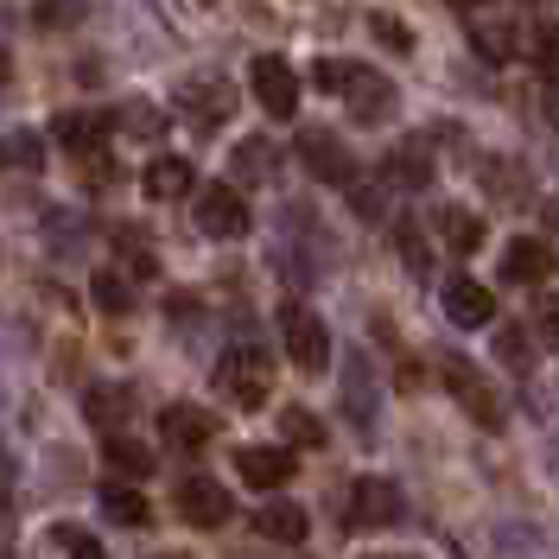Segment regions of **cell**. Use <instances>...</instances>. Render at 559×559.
Listing matches in <instances>:
<instances>
[{
    "label": "cell",
    "mask_w": 559,
    "mask_h": 559,
    "mask_svg": "<svg viewBox=\"0 0 559 559\" xmlns=\"http://www.w3.org/2000/svg\"><path fill=\"white\" fill-rule=\"evenodd\" d=\"M38 166H45V140L33 128L0 134V173H38Z\"/></svg>",
    "instance_id": "22"
},
{
    "label": "cell",
    "mask_w": 559,
    "mask_h": 559,
    "mask_svg": "<svg viewBox=\"0 0 559 559\" xmlns=\"http://www.w3.org/2000/svg\"><path fill=\"white\" fill-rule=\"evenodd\" d=\"M401 261H407L414 274H426V267H432V254L419 248V236H414V229H401Z\"/></svg>",
    "instance_id": "37"
},
{
    "label": "cell",
    "mask_w": 559,
    "mask_h": 559,
    "mask_svg": "<svg viewBox=\"0 0 559 559\" xmlns=\"http://www.w3.org/2000/svg\"><path fill=\"white\" fill-rule=\"evenodd\" d=\"M51 134L64 140V153H96L115 128H108V108H58Z\"/></svg>",
    "instance_id": "14"
},
{
    "label": "cell",
    "mask_w": 559,
    "mask_h": 559,
    "mask_svg": "<svg viewBox=\"0 0 559 559\" xmlns=\"http://www.w3.org/2000/svg\"><path fill=\"white\" fill-rule=\"evenodd\" d=\"M534 324H540V337L559 344V293H540V306H534Z\"/></svg>",
    "instance_id": "36"
},
{
    "label": "cell",
    "mask_w": 559,
    "mask_h": 559,
    "mask_svg": "<svg viewBox=\"0 0 559 559\" xmlns=\"http://www.w3.org/2000/svg\"><path fill=\"white\" fill-rule=\"evenodd\" d=\"M236 471L248 489H280L293 484V452L286 445H236Z\"/></svg>",
    "instance_id": "11"
},
{
    "label": "cell",
    "mask_w": 559,
    "mask_h": 559,
    "mask_svg": "<svg viewBox=\"0 0 559 559\" xmlns=\"http://www.w3.org/2000/svg\"><path fill=\"white\" fill-rule=\"evenodd\" d=\"M540 108H547V121H554V128H559V83H554V90H547V96H540Z\"/></svg>",
    "instance_id": "39"
},
{
    "label": "cell",
    "mask_w": 559,
    "mask_h": 559,
    "mask_svg": "<svg viewBox=\"0 0 559 559\" xmlns=\"http://www.w3.org/2000/svg\"><path fill=\"white\" fill-rule=\"evenodd\" d=\"M382 178L394 185V191H419V185L432 178V159H426V146H419V140L394 146V153H388V166H382Z\"/></svg>",
    "instance_id": "19"
},
{
    "label": "cell",
    "mask_w": 559,
    "mask_h": 559,
    "mask_svg": "<svg viewBox=\"0 0 559 559\" xmlns=\"http://www.w3.org/2000/svg\"><path fill=\"white\" fill-rule=\"evenodd\" d=\"M280 432H286V445H324V426H318V414H306V407H286V414H280Z\"/></svg>",
    "instance_id": "27"
},
{
    "label": "cell",
    "mask_w": 559,
    "mask_h": 559,
    "mask_svg": "<svg viewBox=\"0 0 559 559\" xmlns=\"http://www.w3.org/2000/svg\"><path fill=\"white\" fill-rule=\"evenodd\" d=\"M90 293H96V306H103V312H128V306H134V293H128V280L115 274V267H103V274L90 280Z\"/></svg>",
    "instance_id": "26"
},
{
    "label": "cell",
    "mask_w": 559,
    "mask_h": 559,
    "mask_svg": "<svg viewBox=\"0 0 559 559\" xmlns=\"http://www.w3.org/2000/svg\"><path fill=\"white\" fill-rule=\"evenodd\" d=\"M471 38H477V58H489V64H509V58H515V45H509L515 33H509V26H477Z\"/></svg>",
    "instance_id": "33"
},
{
    "label": "cell",
    "mask_w": 559,
    "mask_h": 559,
    "mask_svg": "<svg viewBox=\"0 0 559 559\" xmlns=\"http://www.w3.org/2000/svg\"><path fill=\"white\" fill-rule=\"evenodd\" d=\"M439 376H445V388L457 394V407H464V414L477 419V426H489V432L502 426V401H496L489 376H477V369H471L464 356H445V369H439Z\"/></svg>",
    "instance_id": "5"
},
{
    "label": "cell",
    "mask_w": 559,
    "mask_h": 559,
    "mask_svg": "<svg viewBox=\"0 0 559 559\" xmlns=\"http://www.w3.org/2000/svg\"><path fill=\"white\" fill-rule=\"evenodd\" d=\"M103 457H108V477H121V484L153 477V464H159V452H153V445H140V439H108Z\"/></svg>",
    "instance_id": "18"
},
{
    "label": "cell",
    "mask_w": 559,
    "mask_h": 559,
    "mask_svg": "<svg viewBox=\"0 0 559 559\" xmlns=\"http://www.w3.org/2000/svg\"><path fill=\"white\" fill-rule=\"evenodd\" d=\"M445 318H452L457 331H477V324L496 318V293H489L484 280H471V274L445 280Z\"/></svg>",
    "instance_id": "9"
},
{
    "label": "cell",
    "mask_w": 559,
    "mask_h": 559,
    "mask_svg": "<svg viewBox=\"0 0 559 559\" xmlns=\"http://www.w3.org/2000/svg\"><path fill=\"white\" fill-rule=\"evenodd\" d=\"M216 388H223L242 414L267 407V394H274V362H267V349L261 344H236L223 362H216Z\"/></svg>",
    "instance_id": "1"
},
{
    "label": "cell",
    "mask_w": 559,
    "mask_h": 559,
    "mask_svg": "<svg viewBox=\"0 0 559 559\" xmlns=\"http://www.w3.org/2000/svg\"><path fill=\"white\" fill-rule=\"evenodd\" d=\"M103 515L115 527H146L153 509H146V496H140L134 484H115V477H108V484H103Z\"/></svg>",
    "instance_id": "21"
},
{
    "label": "cell",
    "mask_w": 559,
    "mask_h": 559,
    "mask_svg": "<svg viewBox=\"0 0 559 559\" xmlns=\"http://www.w3.org/2000/svg\"><path fill=\"white\" fill-rule=\"evenodd\" d=\"M191 185H198V173H191V159H178V153H159L146 173H140V191L153 198V204H173V198H191Z\"/></svg>",
    "instance_id": "15"
},
{
    "label": "cell",
    "mask_w": 559,
    "mask_h": 559,
    "mask_svg": "<svg viewBox=\"0 0 559 559\" xmlns=\"http://www.w3.org/2000/svg\"><path fill=\"white\" fill-rule=\"evenodd\" d=\"M401 522V489L388 477H356L349 484V527H388Z\"/></svg>",
    "instance_id": "8"
},
{
    "label": "cell",
    "mask_w": 559,
    "mask_h": 559,
    "mask_svg": "<svg viewBox=\"0 0 559 559\" xmlns=\"http://www.w3.org/2000/svg\"><path fill=\"white\" fill-rule=\"evenodd\" d=\"M236 178H274V146L267 140H242L236 146Z\"/></svg>",
    "instance_id": "29"
},
{
    "label": "cell",
    "mask_w": 559,
    "mask_h": 559,
    "mask_svg": "<svg viewBox=\"0 0 559 559\" xmlns=\"http://www.w3.org/2000/svg\"><path fill=\"white\" fill-rule=\"evenodd\" d=\"M236 83H223V76H191V83H178V108L198 121V128H223L229 115H236Z\"/></svg>",
    "instance_id": "6"
},
{
    "label": "cell",
    "mask_w": 559,
    "mask_h": 559,
    "mask_svg": "<svg viewBox=\"0 0 559 559\" xmlns=\"http://www.w3.org/2000/svg\"><path fill=\"white\" fill-rule=\"evenodd\" d=\"M248 90H254V103L267 108L274 121H293V115H299V76H293V64L274 58V51L248 64Z\"/></svg>",
    "instance_id": "4"
},
{
    "label": "cell",
    "mask_w": 559,
    "mask_h": 559,
    "mask_svg": "<svg viewBox=\"0 0 559 559\" xmlns=\"http://www.w3.org/2000/svg\"><path fill=\"white\" fill-rule=\"evenodd\" d=\"M369 559H414V554H369Z\"/></svg>",
    "instance_id": "42"
},
{
    "label": "cell",
    "mask_w": 559,
    "mask_h": 559,
    "mask_svg": "<svg viewBox=\"0 0 559 559\" xmlns=\"http://www.w3.org/2000/svg\"><path fill=\"white\" fill-rule=\"evenodd\" d=\"M299 159H306V173H312L318 185H356V153H349L337 134H324V128L299 134Z\"/></svg>",
    "instance_id": "7"
},
{
    "label": "cell",
    "mask_w": 559,
    "mask_h": 559,
    "mask_svg": "<svg viewBox=\"0 0 559 559\" xmlns=\"http://www.w3.org/2000/svg\"><path fill=\"white\" fill-rule=\"evenodd\" d=\"M178 515H185L191 527H223L229 522V496H223L216 477H185V489H178Z\"/></svg>",
    "instance_id": "13"
},
{
    "label": "cell",
    "mask_w": 559,
    "mask_h": 559,
    "mask_svg": "<svg viewBox=\"0 0 559 559\" xmlns=\"http://www.w3.org/2000/svg\"><path fill=\"white\" fill-rule=\"evenodd\" d=\"M306 509H293V502H267L261 515H254V534L267 540V547H299L306 540Z\"/></svg>",
    "instance_id": "17"
},
{
    "label": "cell",
    "mask_w": 559,
    "mask_h": 559,
    "mask_svg": "<svg viewBox=\"0 0 559 559\" xmlns=\"http://www.w3.org/2000/svg\"><path fill=\"white\" fill-rule=\"evenodd\" d=\"M191 223H198V236H210V242H242V236H248L242 191H229V185H210V191H198Z\"/></svg>",
    "instance_id": "3"
},
{
    "label": "cell",
    "mask_w": 559,
    "mask_h": 559,
    "mask_svg": "<svg viewBox=\"0 0 559 559\" xmlns=\"http://www.w3.org/2000/svg\"><path fill=\"white\" fill-rule=\"evenodd\" d=\"M356 70H362V64H349V58H318V64H312V90H324V96H344Z\"/></svg>",
    "instance_id": "25"
},
{
    "label": "cell",
    "mask_w": 559,
    "mask_h": 559,
    "mask_svg": "<svg viewBox=\"0 0 559 559\" xmlns=\"http://www.w3.org/2000/svg\"><path fill=\"white\" fill-rule=\"evenodd\" d=\"M159 439L173 445V452H204V445H216V419L204 414V407H166L159 414Z\"/></svg>",
    "instance_id": "10"
},
{
    "label": "cell",
    "mask_w": 559,
    "mask_h": 559,
    "mask_svg": "<svg viewBox=\"0 0 559 559\" xmlns=\"http://www.w3.org/2000/svg\"><path fill=\"white\" fill-rule=\"evenodd\" d=\"M349 204H356V216H382V191H369V185H356V191H349Z\"/></svg>",
    "instance_id": "38"
},
{
    "label": "cell",
    "mask_w": 559,
    "mask_h": 559,
    "mask_svg": "<svg viewBox=\"0 0 559 559\" xmlns=\"http://www.w3.org/2000/svg\"><path fill=\"white\" fill-rule=\"evenodd\" d=\"M554 267H559V254L547 242H534V236L509 242V254H502V280H509V286H547Z\"/></svg>",
    "instance_id": "12"
},
{
    "label": "cell",
    "mask_w": 559,
    "mask_h": 559,
    "mask_svg": "<svg viewBox=\"0 0 559 559\" xmlns=\"http://www.w3.org/2000/svg\"><path fill=\"white\" fill-rule=\"evenodd\" d=\"M445 7H457V13H471V7H489V0H445Z\"/></svg>",
    "instance_id": "41"
},
{
    "label": "cell",
    "mask_w": 559,
    "mask_h": 559,
    "mask_svg": "<svg viewBox=\"0 0 559 559\" xmlns=\"http://www.w3.org/2000/svg\"><path fill=\"white\" fill-rule=\"evenodd\" d=\"M108 128H134V134H159L166 128V115L153 103H121L115 115H108Z\"/></svg>",
    "instance_id": "24"
},
{
    "label": "cell",
    "mask_w": 559,
    "mask_h": 559,
    "mask_svg": "<svg viewBox=\"0 0 559 559\" xmlns=\"http://www.w3.org/2000/svg\"><path fill=\"white\" fill-rule=\"evenodd\" d=\"M121 254H128V267H134L140 280H153V267H159V261H153V248H146V229H134V223H128V229H121Z\"/></svg>",
    "instance_id": "34"
},
{
    "label": "cell",
    "mask_w": 559,
    "mask_h": 559,
    "mask_svg": "<svg viewBox=\"0 0 559 559\" xmlns=\"http://www.w3.org/2000/svg\"><path fill=\"white\" fill-rule=\"evenodd\" d=\"M496 356H502L509 369H527V362H534V344H527L522 324H502V331H496Z\"/></svg>",
    "instance_id": "30"
},
{
    "label": "cell",
    "mask_w": 559,
    "mask_h": 559,
    "mask_svg": "<svg viewBox=\"0 0 559 559\" xmlns=\"http://www.w3.org/2000/svg\"><path fill=\"white\" fill-rule=\"evenodd\" d=\"M439 236H445V248H452V254H477V248L489 242V223L452 204V210H439Z\"/></svg>",
    "instance_id": "20"
},
{
    "label": "cell",
    "mask_w": 559,
    "mask_h": 559,
    "mask_svg": "<svg viewBox=\"0 0 559 559\" xmlns=\"http://www.w3.org/2000/svg\"><path fill=\"white\" fill-rule=\"evenodd\" d=\"M280 344H286V356H293L306 376H318V369L331 362V331H324V318L306 312V306H280Z\"/></svg>",
    "instance_id": "2"
},
{
    "label": "cell",
    "mask_w": 559,
    "mask_h": 559,
    "mask_svg": "<svg viewBox=\"0 0 559 559\" xmlns=\"http://www.w3.org/2000/svg\"><path fill=\"white\" fill-rule=\"evenodd\" d=\"M51 540H58V547H64V559H103V540H96V534H90V527H58V534H51Z\"/></svg>",
    "instance_id": "35"
},
{
    "label": "cell",
    "mask_w": 559,
    "mask_h": 559,
    "mask_svg": "<svg viewBox=\"0 0 559 559\" xmlns=\"http://www.w3.org/2000/svg\"><path fill=\"white\" fill-rule=\"evenodd\" d=\"M527 51H534V64H540V70H547V76L559 83V26H554V20H547V26H534Z\"/></svg>",
    "instance_id": "32"
},
{
    "label": "cell",
    "mask_w": 559,
    "mask_h": 559,
    "mask_svg": "<svg viewBox=\"0 0 559 559\" xmlns=\"http://www.w3.org/2000/svg\"><path fill=\"white\" fill-rule=\"evenodd\" d=\"M0 515H7V502H0Z\"/></svg>",
    "instance_id": "43"
},
{
    "label": "cell",
    "mask_w": 559,
    "mask_h": 559,
    "mask_svg": "<svg viewBox=\"0 0 559 559\" xmlns=\"http://www.w3.org/2000/svg\"><path fill=\"white\" fill-rule=\"evenodd\" d=\"M90 419L96 426H121L128 419V394L121 388H90Z\"/></svg>",
    "instance_id": "31"
},
{
    "label": "cell",
    "mask_w": 559,
    "mask_h": 559,
    "mask_svg": "<svg viewBox=\"0 0 559 559\" xmlns=\"http://www.w3.org/2000/svg\"><path fill=\"white\" fill-rule=\"evenodd\" d=\"M7 76H13V51H0V83H7Z\"/></svg>",
    "instance_id": "40"
},
{
    "label": "cell",
    "mask_w": 559,
    "mask_h": 559,
    "mask_svg": "<svg viewBox=\"0 0 559 559\" xmlns=\"http://www.w3.org/2000/svg\"><path fill=\"white\" fill-rule=\"evenodd\" d=\"M344 96H349V115H356V121H388V115H394V83H388V76L356 70Z\"/></svg>",
    "instance_id": "16"
},
{
    "label": "cell",
    "mask_w": 559,
    "mask_h": 559,
    "mask_svg": "<svg viewBox=\"0 0 559 559\" xmlns=\"http://www.w3.org/2000/svg\"><path fill=\"white\" fill-rule=\"evenodd\" d=\"M369 33L382 38V51H394V58H407V51H414V33H407V20H394V13H369Z\"/></svg>",
    "instance_id": "28"
},
{
    "label": "cell",
    "mask_w": 559,
    "mask_h": 559,
    "mask_svg": "<svg viewBox=\"0 0 559 559\" xmlns=\"http://www.w3.org/2000/svg\"><path fill=\"white\" fill-rule=\"evenodd\" d=\"M90 13V0H33V20L45 26V33H64V26H76Z\"/></svg>",
    "instance_id": "23"
}]
</instances>
